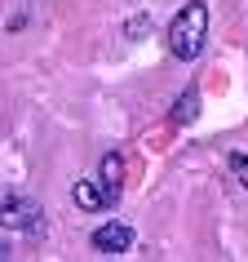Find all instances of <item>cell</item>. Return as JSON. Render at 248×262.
Segmentation results:
<instances>
[{"label":"cell","mask_w":248,"mask_h":262,"mask_svg":"<svg viewBox=\"0 0 248 262\" xmlns=\"http://www.w3.org/2000/svg\"><path fill=\"white\" fill-rule=\"evenodd\" d=\"M208 45V0H186L168 23V54L178 62H195Z\"/></svg>","instance_id":"obj_1"},{"label":"cell","mask_w":248,"mask_h":262,"mask_svg":"<svg viewBox=\"0 0 248 262\" xmlns=\"http://www.w3.org/2000/svg\"><path fill=\"white\" fill-rule=\"evenodd\" d=\"M0 227L18 235H40L44 231V209L40 200H31L22 191H5L0 187Z\"/></svg>","instance_id":"obj_2"},{"label":"cell","mask_w":248,"mask_h":262,"mask_svg":"<svg viewBox=\"0 0 248 262\" xmlns=\"http://www.w3.org/2000/svg\"><path fill=\"white\" fill-rule=\"evenodd\" d=\"M133 240H138V235H133V227H129V222H120V218L102 222V227L89 235V245H93L97 253H111V258L129 253V249H133Z\"/></svg>","instance_id":"obj_3"},{"label":"cell","mask_w":248,"mask_h":262,"mask_svg":"<svg viewBox=\"0 0 248 262\" xmlns=\"http://www.w3.org/2000/svg\"><path fill=\"white\" fill-rule=\"evenodd\" d=\"M71 200H76V209H84V213H102V209H111L115 200L107 195V187L97 178H80L76 187H71Z\"/></svg>","instance_id":"obj_4"},{"label":"cell","mask_w":248,"mask_h":262,"mask_svg":"<svg viewBox=\"0 0 248 262\" xmlns=\"http://www.w3.org/2000/svg\"><path fill=\"white\" fill-rule=\"evenodd\" d=\"M97 182L107 187L111 200H120V187H124V156L120 151H107V156H102V165H97Z\"/></svg>","instance_id":"obj_5"},{"label":"cell","mask_w":248,"mask_h":262,"mask_svg":"<svg viewBox=\"0 0 248 262\" xmlns=\"http://www.w3.org/2000/svg\"><path fill=\"white\" fill-rule=\"evenodd\" d=\"M168 120L178 124V129H182V124H195V120H200V89H195V84L178 94V102H173V111H168Z\"/></svg>","instance_id":"obj_6"},{"label":"cell","mask_w":248,"mask_h":262,"mask_svg":"<svg viewBox=\"0 0 248 262\" xmlns=\"http://www.w3.org/2000/svg\"><path fill=\"white\" fill-rule=\"evenodd\" d=\"M146 31H151V14H133L124 23V36H129V40H142Z\"/></svg>","instance_id":"obj_7"},{"label":"cell","mask_w":248,"mask_h":262,"mask_svg":"<svg viewBox=\"0 0 248 262\" xmlns=\"http://www.w3.org/2000/svg\"><path fill=\"white\" fill-rule=\"evenodd\" d=\"M226 165H231L235 182H239V187H248V156H244V151H231V156H226Z\"/></svg>","instance_id":"obj_8"},{"label":"cell","mask_w":248,"mask_h":262,"mask_svg":"<svg viewBox=\"0 0 248 262\" xmlns=\"http://www.w3.org/2000/svg\"><path fill=\"white\" fill-rule=\"evenodd\" d=\"M22 27H27V14H14L9 23H5V31H22Z\"/></svg>","instance_id":"obj_9"},{"label":"cell","mask_w":248,"mask_h":262,"mask_svg":"<svg viewBox=\"0 0 248 262\" xmlns=\"http://www.w3.org/2000/svg\"><path fill=\"white\" fill-rule=\"evenodd\" d=\"M5 258H14V249H9V240H0V262Z\"/></svg>","instance_id":"obj_10"}]
</instances>
